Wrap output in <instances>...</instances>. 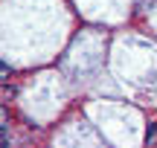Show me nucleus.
Masks as SVG:
<instances>
[{
  "instance_id": "obj_1",
  "label": "nucleus",
  "mask_w": 157,
  "mask_h": 148,
  "mask_svg": "<svg viewBox=\"0 0 157 148\" xmlns=\"http://www.w3.org/2000/svg\"><path fill=\"white\" fill-rule=\"evenodd\" d=\"M146 145H148V148L157 145V125H148V131H146Z\"/></svg>"
}]
</instances>
